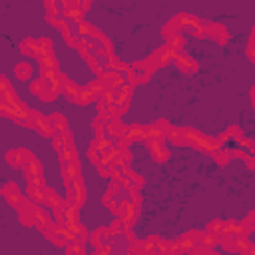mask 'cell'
<instances>
[{
	"label": "cell",
	"instance_id": "cell-13",
	"mask_svg": "<svg viewBox=\"0 0 255 255\" xmlns=\"http://www.w3.org/2000/svg\"><path fill=\"white\" fill-rule=\"evenodd\" d=\"M24 171H26V177H28V179L38 177V175H42V165H40V161L34 157V159L24 167Z\"/></svg>",
	"mask_w": 255,
	"mask_h": 255
},
{
	"label": "cell",
	"instance_id": "cell-16",
	"mask_svg": "<svg viewBox=\"0 0 255 255\" xmlns=\"http://www.w3.org/2000/svg\"><path fill=\"white\" fill-rule=\"evenodd\" d=\"M14 72H16V78H20V80H28V78L32 76V66L26 64V62H20V64H16Z\"/></svg>",
	"mask_w": 255,
	"mask_h": 255
},
{
	"label": "cell",
	"instance_id": "cell-8",
	"mask_svg": "<svg viewBox=\"0 0 255 255\" xmlns=\"http://www.w3.org/2000/svg\"><path fill=\"white\" fill-rule=\"evenodd\" d=\"M64 177H66V183H72L76 177H80V161L78 159L64 163Z\"/></svg>",
	"mask_w": 255,
	"mask_h": 255
},
{
	"label": "cell",
	"instance_id": "cell-27",
	"mask_svg": "<svg viewBox=\"0 0 255 255\" xmlns=\"http://www.w3.org/2000/svg\"><path fill=\"white\" fill-rule=\"evenodd\" d=\"M245 163H247L249 169H255V157H253V155H247V157H245Z\"/></svg>",
	"mask_w": 255,
	"mask_h": 255
},
{
	"label": "cell",
	"instance_id": "cell-23",
	"mask_svg": "<svg viewBox=\"0 0 255 255\" xmlns=\"http://www.w3.org/2000/svg\"><path fill=\"white\" fill-rule=\"evenodd\" d=\"M40 66H42V68H52V70H58V64H56L54 54H50V56H42V58H40Z\"/></svg>",
	"mask_w": 255,
	"mask_h": 255
},
{
	"label": "cell",
	"instance_id": "cell-5",
	"mask_svg": "<svg viewBox=\"0 0 255 255\" xmlns=\"http://www.w3.org/2000/svg\"><path fill=\"white\" fill-rule=\"evenodd\" d=\"M205 34L207 36H213L217 38L219 44H225L229 40V34H227V28L223 24H205Z\"/></svg>",
	"mask_w": 255,
	"mask_h": 255
},
{
	"label": "cell",
	"instance_id": "cell-26",
	"mask_svg": "<svg viewBox=\"0 0 255 255\" xmlns=\"http://www.w3.org/2000/svg\"><path fill=\"white\" fill-rule=\"evenodd\" d=\"M0 88H2V94L4 92H10V84H8L6 78H0Z\"/></svg>",
	"mask_w": 255,
	"mask_h": 255
},
{
	"label": "cell",
	"instance_id": "cell-18",
	"mask_svg": "<svg viewBox=\"0 0 255 255\" xmlns=\"http://www.w3.org/2000/svg\"><path fill=\"white\" fill-rule=\"evenodd\" d=\"M167 139L173 141V143H177V145H183L185 143V139H183V128H171L167 131Z\"/></svg>",
	"mask_w": 255,
	"mask_h": 255
},
{
	"label": "cell",
	"instance_id": "cell-11",
	"mask_svg": "<svg viewBox=\"0 0 255 255\" xmlns=\"http://www.w3.org/2000/svg\"><path fill=\"white\" fill-rule=\"evenodd\" d=\"M80 90H82V88H80L78 84L70 82V80H68V78L64 76V82H62V92H64V96H68V98H70V100L74 102V98H76V96L80 94Z\"/></svg>",
	"mask_w": 255,
	"mask_h": 255
},
{
	"label": "cell",
	"instance_id": "cell-25",
	"mask_svg": "<svg viewBox=\"0 0 255 255\" xmlns=\"http://www.w3.org/2000/svg\"><path fill=\"white\" fill-rule=\"evenodd\" d=\"M231 157H241V159H245V157H247V151H245L243 147H237V149L231 151Z\"/></svg>",
	"mask_w": 255,
	"mask_h": 255
},
{
	"label": "cell",
	"instance_id": "cell-9",
	"mask_svg": "<svg viewBox=\"0 0 255 255\" xmlns=\"http://www.w3.org/2000/svg\"><path fill=\"white\" fill-rule=\"evenodd\" d=\"M124 135H126L129 141H143V139H145V128H143V126H137V124L128 126V129H126Z\"/></svg>",
	"mask_w": 255,
	"mask_h": 255
},
{
	"label": "cell",
	"instance_id": "cell-19",
	"mask_svg": "<svg viewBox=\"0 0 255 255\" xmlns=\"http://www.w3.org/2000/svg\"><path fill=\"white\" fill-rule=\"evenodd\" d=\"M94 30H96V28H94V26H90L88 22H84V20L76 24V34H78V36H92V34H94Z\"/></svg>",
	"mask_w": 255,
	"mask_h": 255
},
{
	"label": "cell",
	"instance_id": "cell-15",
	"mask_svg": "<svg viewBox=\"0 0 255 255\" xmlns=\"http://www.w3.org/2000/svg\"><path fill=\"white\" fill-rule=\"evenodd\" d=\"M50 54H54V52H52V42H50L48 38H40V40H38V56H36V58L40 60L42 56H50Z\"/></svg>",
	"mask_w": 255,
	"mask_h": 255
},
{
	"label": "cell",
	"instance_id": "cell-4",
	"mask_svg": "<svg viewBox=\"0 0 255 255\" xmlns=\"http://www.w3.org/2000/svg\"><path fill=\"white\" fill-rule=\"evenodd\" d=\"M173 62L177 64V68L181 70V72H185V74H191V72H197V62L191 58V56H185V54H175V58H173Z\"/></svg>",
	"mask_w": 255,
	"mask_h": 255
},
{
	"label": "cell",
	"instance_id": "cell-10",
	"mask_svg": "<svg viewBox=\"0 0 255 255\" xmlns=\"http://www.w3.org/2000/svg\"><path fill=\"white\" fill-rule=\"evenodd\" d=\"M96 100H98V96H96L88 86H86V88H82V90H80V94L74 98V102H76V104H80V106H88V104H92V102H96Z\"/></svg>",
	"mask_w": 255,
	"mask_h": 255
},
{
	"label": "cell",
	"instance_id": "cell-2",
	"mask_svg": "<svg viewBox=\"0 0 255 255\" xmlns=\"http://www.w3.org/2000/svg\"><path fill=\"white\" fill-rule=\"evenodd\" d=\"M6 159H8V163L10 165H16V167H26L32 159H34V155L28 151V149H24V147H20V149H14V151H8V155H6Z\"/></svg>",
	"mask_w": 255,
	"mask_h": 255
},
{
	"label": "cell",
	"instance_id": "cell-21",
	"mask_svg": "<svg viewBox=\"0 0 255 255\" xmlns=\"http://www.w3.org/2000/svg\"><path fill=\"white\" fill-rule=\"evenodd\" d=\"M50 120H52V124H54V128H56L58 131H62V129H68V124H66L64 116H60V114H54V116H50Z\"/></svg>",
	"mask_w": 255,
	"mask_h": 255
},
{
	"label": "cell",
	"instance_id": "cell-3",
	"mask_svg": "<svg viewBox=\"0 0 255 255\" xmlns=\"http://www.w3.org/2000/svg\"><path fill=\"white\" fill-rule=\"evenodd\" d=\"M147 147H149L155 161H167L169 159V149L165 147L163 139H147Z\"/></svg>",
	"mask_w": 255,
	"mask_h": 255
},
{
	"label": "cell",
	"instance_id": "cell-20",
	"mask_svg": "<svg viewBox=\"0 0 255 255\" xmlns=\"http://www.w3.org/2000/svg\"><path fill=\"white\" fill-rule=\"evenodd\" d=\"M167 46H171V48L177 52V50H181V48L185 46V40H183V36H181V34H175V36L167 38Z\"/></svg>",
	"mask_w": 255,
	"mask_h": 255
},
{
	"label": "cell",
	"instance_id": "cell-22",
	"mask_svg": "<svg viewBox=\"0 0 255 255\" xmlns=\"http://www.w3.org/2000/svg\"><path fill=\"white\" fill-rule=\"evenodd\" d=\"M211 155L215 157V161H217L219 165H225V163L231 159V151H221V149H217V151H213Z\"/></svg>",
	"mask_w": 255,
	"mask_h": 255
},
{
	"label": "cell",
	"instance_id": "cell-14",
	"mask_svg": "<svg viewBox=\"0 0 255 255\" xmlns=\"http://www.w3.org/2000/svg\"><path fill=\"white\" fill-rule=\"evenodd\" d=\"M58 153H60V159H62L64 163H68V161L76 159V149H74V143H66L62 149H58Z\"/></svg>",
	"mask_w": 255,
	"mask_h": 255
},
{
	"label": "cell",
	"instance_id": "cell-1",
	"mask_svg": "<svg viewBox=\"0 0 255 255\" xmlns=\"http://www.w3.org/2000/svg\"><path fill=\"white\" fill-rule=\"evenodd\" d=\"M183 139L187 145H193L201 151H207V153H213L217 149H221V141L215 139V137H207L203 135L201 131L197 129H189V128H183Z\"/></svg>",
	"mask_w": 255,
	"mask_h": 255
},
{
	"label": "cell",
	"instance_id": "cell-12",
	"mask_svg": "<svg viewBox=\"0 0 255 255\" xmlns=\"http://www.w3.org/2000/svg\"><path fill=\"white\" fill-rule=\"evenodd\" d=\"M20 50H22V54H26V56H38V40H32V38H26L22 44H20Z\"/></svg>",
	"mask_w": 255,
	"mask_h": 255
},
{
	"label": "cell",
	"instance_id": "cell-24",
	"mask_svg": "<svg viewBox=\"0 0 255 255\" xmlns=\"http://www.w3.org/2000/svg\"><path fill=\"white\" fill-rule=\"evenodd\" d=\"M241 223H243V227L247 229V233H249V231H253V229H255V211H249V213H247V217H245Z\"/></svg>",
	"mask_w": 255,
	"mask_h": 255
},
{
	"label": "cell",
	"instance_id": "cell-7",
	"mask_svg": "<svg viewBox=\"0 0 255 255\" xmlns=\"http://www.w3.org/2000/svg\"><path fill=\"white\" fill-rule=\"evenodd\" d=\"M126 129H128V126H124L122 122H120V118H114V120H110L108 124H106V135L108 137H122L124 133H126Z\"/></svg>",
	"mask_w": 255,
	"mask_h": 255
},
{
	"label": "cell",
	"instance_id": "cell-28",
	"mask_svg": "<svg viewBox=\"0 0 255 255\" xmlns=\"http://www.w3.org/2000/svg\"><path fill=\"white\" fill-rule=\"evenodd\" d=\"M249 48H255V28H253V34H251V42H249Z\"/></svg>",
	"mask_w": 255,
	"mask_h": 255
},
{
	"label": "cell",
	"instance_id": "cell-17",
	"mask_svg": "<svg viewBox=\"0 0 255 255\" xmlns=\"http://www.w3.org/2000/svg\"><path fill=\"white\" fill-rule=\"evenodd\" d=\"M64 16L72 18V20L78 24V22H82V18H84V10H82V8L76 4V6H70V8H66V10H64Z\"/></svg>",
	"mask_w": 255,
	"mask_h": 255
},
{
	"label": "cell",
	"instance_id": "cell-6",
	"mask_svg": "<svg viewBox=\"0 0 255 255\" xmlns=\"http://www.w3.org/2000/svg\"><path fill=\"white\" fill-rule=\"evenodd\" d=\"M175 50L171 48V46H163V48H159L155 54H153V58H155V62H157V66H167L169 62H173V58H175Z\"/></svg>",
	"mask_w": 255,
	"mask_h": 255
}]
</instances>
